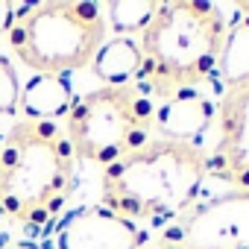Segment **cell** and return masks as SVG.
Wrapping results in <instances>:
<instances>
[{
    "instance_id": "1",
    "label": "cell",
    "mask_w": 249,
    "mask_h": 249,
    "mask_svg": "<svg viewBox=\"0 0 249 249\" xmlns=\"http://www.w3.org/2000/svg\"><path fill=\"white\" fill-rule=\"evenodd\" d=\"M208 176L196 144L147 141L141 150L103 167V208L123 220H176L191 211Z\"/></svg>"
},
{
    "instance_id": "2",
    "label": "cell",
    "mask_w": 249,
    "mask_h": 249,
    "mask_svg": "<svg viewBox=\"0 0 249 249\" xmlns=\"http://www.w3.org/2000/svg\"><path fill=\"white\" fill-rule=\"evenodd\" d=\"M73 159L56 120H18L0 141V211L24 226L56 220L73 191Z\"/></svg>"
},
{
    "instance_id": "3",
    "label": "cell",
    "mask_w": 249,
    "mask_h": 249,
    "mask_svg": "<svg viewBox=\"0 0 249 249\" xmlns=\"http://www.w3.org/2000/svg\"><path fill=\"white\" fill-rule=\"evenodd\" d=\"M223 38L226 18L220 6L208 0L159 3V12L138 41L144 56L138 85H144L159 100L182 88H196V82L214 71Z\"/></svg>"
},
{
    "instance_id": "4",
    "label": "cell",
    "mask_w": 249,
    "mask_h": 249,
    "mask_svg": "<svg viewBox=\"0 0 249 249\" xmlns=\"http://www.w3.org/2000/svg\"><path fill=\"white\" fill-rule=\"evenodd\" d=\"M106 18L91 0H53L18 6L9 44L38 76H59L88 68L106 44Z\"/></svg>"
},
{
    "instance_id": "5",
    "label": "cell",
    "mask_w": 249,
    "mask_h": 249,
    "mask_svg": "<svg viewBox=\"0 0 249 249\" xmlns=\"http://www.w3.org/2000/svg\"><path fill=\"white\" fill-rule=\"evenodd\" d=\"M153 117L156 103L144 85H103L73 100L65 135L76 159L108 167L150 141Z\"/></svg>"
},
{
    "instance_id": "6",
    "label": "cell",
    "mask_w": 249,
    "mask_h": 249,
    "mask_svg": "<svg viewBox=\"0 0 249 249\" xmlns=\"http://www.w3.org/2000/svg\"><path fill=\"white\" fill-rule=\"evenodd\" d=\"M164 243L182 249H249V191H234L188 211L164 234Z\"/></svg>"
},
{
    "instance_id": "7",
    "label": "cell",
    "mask_w": 249,
    "mask_h": 249,
    "mask_svg": "<svg viewBox=\"0 0 249 249\" xmlns=\"http://www.w3.org/2000/svg\"><path fill=\"white\" fill-rule=\"evenodd\" d=\"M217 123L220 141L208 170L237 185L240 191H249V82L226 88L217 106Z\"/></svg>"
},
{
    "instance_id": "8",
    "label": "cell",
    "mask_w": 249,
    "mask_h": 249,
    "mask_svg": "<svg viewBox=\"0 0 249 249\" xmlns=\"http://www.w3.org/2000/svg\"><path fill=\"white\" fill-rule=\"evenodd\" d=\"M147 234L103 205L73 211L56 234V249H138Z\"/></svg>"
},
{
    "instance_id": "9",
    "label": "cell",
    "mask_w": 249,
    "mask_h": 249,
    "mask_svg": "<svg viewBox=\"0 0 249 249\" xmlns=\"http://www.w3.org/2000/svg\"><path fill=\"white\" fill-rule=\"evenodd\" d=\"M211 120H214V103L196 88H182L159 100L153 129L161 135V141L194 144L211 126Z\"/></svg>"
},
{
    "instance_id": "10",
    "label": "cell",
    "mask_w": 249,
    "mask_h": 249,
    "mask_svg": "<svg viewBox=\"0 0 249 249\" xmlns=\"http://www.w3.org/2000/svg\"><path fill=\"white\" fill-rule=\"evenodd\" d=\"M73 106V91L62 76H36L21 88L18 108L27 114V120H56L68 114Z\"/></svg>"
},
{
    "instance_id": "11",
    "label": "cell",
    "mask_w": 249,
    "mask_h": 249,
    "mask_svg": "<svg viewBox=\"0 0 249 249\" xmlns=\"http://www.w3.org/2000/svg\"><path fill=\"white\" fill-rule=\"evenodd\" d=\"M141 65H144V56H141L138 41L126 38V36H117L100 47L91 71L97 79H103L108 85H129V79L141 73Z\"/></svg>"
},
{
    "instance_id": "12",
    "label": "cell",
    "mask_w": 249,
    "mask_h": 249,
    "mask_svg": "<svg viewBox=\"0 0 249 249\" xmlns=\"http://www.w3.org/2000/svg\"><path fill=\"white\" fill-rule=\"evenodd\" d=\"M217 65H220L226 85L249 82V18H240L231 27H226V38H223Z\"/></svg>"
},
{
    "instance_id": "13",
    "label": "cell",
    "mask_w": 249,
    "mask_h": 249,
    "mask_svg": "<svg viewBox=\"0 0 249 249\" xmlns=\"http://www.w3.org/2000/svg\"><path fill=\"white\" fill-rule=\"evenodd\" d=\"M108 24L117 36H132V33H144L147 24L153 21V15L159 12V3L153 0H120V3L108 6Z\"/></svg>"
},
{
    "instance_id": "14",
    "label": "cell",
    "mask_w": 249,
    "mask_h": 249,
    "mask_svg": "<svg viewBox=\"0 0 249 249\" xmlns=\"http://www.w3.org/2000/svg\"><path fill=\"white\" fill-rule=\"evenodd\" d=\"M18 100H21L18 73H15V68H12V62L0 53V114L18 111Z\"/></svg>"
},
{
    "instance_id": "15",
    "label": "cell",
    "mask_w": 249,
    "mask_h": 249,
    "mask_svg": "<svg viewBox=\"0 0 249 249\" xmlns=\"http://www.w3.org/2000/svg\"><path fill=\"white\" fill-rule=\"evenodd\" d=\"M15 15H18V6L9 3V0H0V33H9V27L15 24Z\"/></svg>"
},
{
    "instance_id": "16",
    "label": "cell",
    "mask_w": 249,
    "mask_h": 249,
    "mask_svg": "<svg viewBox=\"0 0 249 249\" xmlns=\"http://www.w3.org/2000/svg\"><path fill=\"white\" fill-rule=\"evenodd\" d=\"M161 249H182V246H176V243H164Z\"/></svg>"
}]
</instances>
